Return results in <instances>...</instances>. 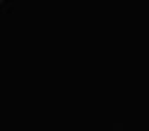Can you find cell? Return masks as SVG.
Wrapping results in <instances>:
<instances>
[]
</instances>
